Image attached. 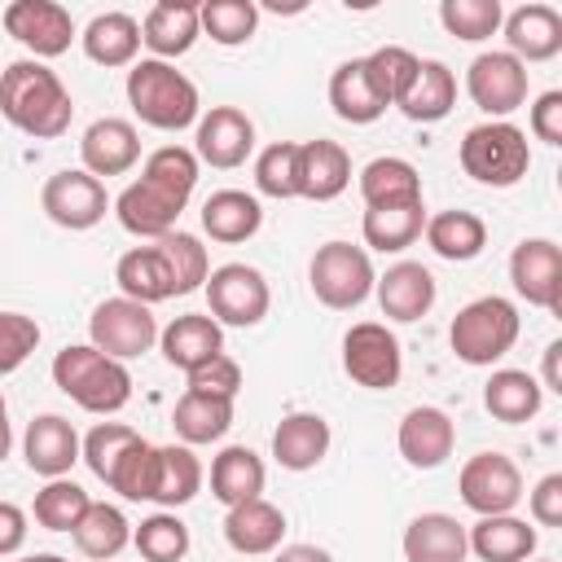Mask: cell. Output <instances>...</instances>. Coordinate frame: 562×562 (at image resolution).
<instances>
[{"instance_id": "cell-56", "label": "cell", "mask_w": 562, "mask_h": 562, "mask_svg": "<svg viewBox=\"0 0 562 562\" xmlns=\"http://www.w3.org/2000/svg\"><path fill=\"white\" fill-rule=\"evenodd\" d=\"M26 544V509L13 501H0V558L18 553Z\"/></svg>"}, {"instance_id": "cell-3", "label": "cell", "mask_w": 562, "mask_h": 562, "mask_svg": "<svg viewBox=\"0 0 562 562\" xmlns=\"http://www.w3.org/2000/svg\"><path fill=\"white\" fill-rule=\"evenodd\" d=\"M127 105L145 127H158V132H180L198 123L193 79L158 57H140L127 66Z\"/></svg>"}, {"instance_id": "cell-25", "label": "cell", "mask_w": 562, "mask_h": 562, "mask_svg": "<svg viewBox=\"0 0 562 562\" xmlns=\"http://www.w3.org/2000/svg\"><path fill=\"white\" fill-rule=\"evenodd\" d=\"M281 536H285V514L255 496V501H241L224 514V540L228 549L246 553V558H259V553H277L281 549Z\"/></svg>"}, {"instance_id": "cell-24", "label": "cell", "mask_w": 562, "mask_h": 562, "mask_svg": "<svg viewBox=\"0 0 562 562\" xmlns=\"http://www.w3.org/2000/svg\"><path fill=\"white\" fill-rule=\"evenodd\" d=\"M351 184V154L338 140H303L299 145V198L307 202H334Z\"/></svg>"}, {"instance_id": "cell-54", "label": "cell", "mask_w": 562, "mask_h": 562, "mask_svg": "<svg viewBox=\"0 0 562 562\" xmlns=\"http://www.w3.org/2000/svg\"><path fill=\"white\" fill-rule=\"evenodd\" d=\"M531 518L540 527H562V474H544L531 492H527Z\"/></svg>"}, {"instance_id": "cell-21", "label": "cell", "mask_w": 562, "mask_h": 562, "mask_svg": "<svg viewBox=\"0 0 562 562\" xmlns=\"http://www.w3.org/2000/svg\"><path fill=\"white\" fill-rule=\"evenodd\" d=\"M79 443L83 439L75 435V426L61 413H40L26 426V435H22V457H26L31 474H40V479H66L70 465L79 461Z\"/></svg>"}, {"instance_id": "cell-59", "label": "cell", "mask_w": 562, "mask_h": 562, "mask_svg": "<svg viewBox=\"0 0 562 562\" xmlns=\"http://www.w3.org/2000/svg\"><path fill=\"white\" fill-rule=\"evenodd\" d=\"M13 448V426H9V408H4V395H0V461L9 457Z\"/></svg>"}, {"instance_id": "cell-48", "label": "cell", "mask_w": 562, "mask_h": 562, "mask_svg": "<svg viewBox=\"0 0 562 562\" xmlns=\"http://www.w3.org/2000/svg\"><path fill=\"white\" fill-rule=\"evenodd\" d=\"M140 180H149V184L176 193L180 202H189L193 198V184H198V154L184 149V145H162V149H154L145 158Z\"/></svg>"}, {"instance_id": "cell-19", "label": "cell", "mask_w": 562, "mask_h": 562, "mask_svg": "<svg viewBox=\"0 0 562 562\" xmlns=\"http://www.w3.org/2000/svg\"><path fill=\"white\" fill-rule=\"evenodd\" d=\"M501 26H505V44H509L505 53H514L522 66L549 61L562 53V13L553 4H540V0L518 4L514 13L501 18Z\"/></svg>"}, {"instance_id": "cell-51", "label": "cell", "mask_w": 562, "mask_h": 562, "mask_svg": "<svg viewBox=\"0 0 562 562\" xmlns=\"http://www.w3.org/2000/svg\"><path fill=\"white\" fill-rule=\"evenodd\" d=\"M110 492H119L123 501H154V443L149 439H136L119 457L110 474Z\"/></svg>"}, {"instance_id": "cell-13", "label": "cell", "mask_w": 562, "mask_h": 562, "mask_svg": "<svg viewBox=\"0 0 562 562\" xmlns=\"http://www.w3.org/2000/svg\"><path fill=\"white\" fill-rule=\"evenodd\" d=\"M465 92L487 119H505L527 105V66L505 48L479 53L465 70Z\"/></svg>"}, {"instance_id": "cell-31", "label": "cell", "mask_w": 562, "mask_h": 562, "mask_svg": "<svg viewBox=\"0 0 562 562\" xmlns=\"http://www.w3.org/2000/svg\"><path fill=\"white\" fill-rule=\"evenodd\" d=\"M114 281H119L123 299H136L145 307L162 303V299H176V281H171V268H167L158 246H132L127 255H119Z\"/></svg>"}, {"instance_id": "cell-29", "label": "cell", "mask_w": 562, "mask_h": 562, "mask_svg": "<svg viewBox=\"0 0 562 562\" xmlns=\"http://www.w3.org/2000/svg\"><path fill=\"white\" fill-rule=\"evenodd\" d=\"M83 53L88 61L97 66H132L136 53H140V22L123 9H110V13H97L88 26H83Z\"/></svg>"}, {"instance_id": "cell-7", "label": "cell", "mask_w": 562, "mask_h": 562, "mask_svg": "<svg viewBox=\"0 0 562 562\" xmlns=\"http://www.w3.org/2000/svg\"><path fill=\"white\" fill-rule=\"evenodd\" d=\"M206 316L224 329V325H237V329H250L268 316L272 307V290L263 281L259 268L250 263H220L211 277H206Z\"/></svg>"}, {"instance_id": "cell-45", "label": "cell", "mask_w": 562, "mask_h": 562, "mask_svg": "<svg viewBox=\"0 0 562 562\" xmlns=\"http://www.w3.org/2000/svg\"><path fill=\"white\" fill-rule=\"evenodd\" d=\"M132 544L145 562H180L189 553V527L171 509H158L140 518V527L132 531Z\"/></svg>"}, {"instance_id": "cell-15", "label": "cell", "mask_w": 562, "mask_h": 562, "mask_svg": "<svg viewBox=\"0 0 562 562\" xmlns=\"http://www.w3.org/2000/svg\"><path fill=\"white\" fill-rule=\"evenodd\" d=\"M193 154H198V162H211L220 171L241 167L255 154V123H250V114L237 110V105H211L206 114H198Z\"/></svg>"}, {"instance_id": "cell-28", "label": "cell", "mask_w": 562, "mask_h": 562, "mask_svg": "<svg viewBox=\"0 0 562 562\" xmlns=\"http://www.w3.org/2000/svg\"><path fill=\"white\" fill-rule=\"evenodd\" d=\"M263 224V206L255 193L246 189H215L206 202H202V228L211 241H224V246H237L246 237H255Z\"/></svg>"}, {"instance_id": "cell-30", "label": "cell", "mask_w": 562, "mask_h": 562, "mask_svg": "<svg viewBox=\"0 0 562 562\" xmlns=\"http://www.w3.org/2000/svg\"><path fill=\"white\" fill-rule=\"evenodd\" d=\"M395 105H400V114L413 119V123H439V119H448L452 105H457V75H452L443 61L426 57V61L417 66L408 92H404Z\"/></svg>"}, {"instance_id": "cell-36", "label": "cell", "mask_w": 562, "mask_h": 562, "mask_svg": "<svg viewBox=\"0 0 562 562\" xmlns=\"http://www.w3.org/2000/svg\"><path fill=\"white\" fill-rule=\"evenodd\" d=\"M202 492V461L189 443H162L154 448V505L176 509L189 505Z\"/></svg>"}, {"instance_id": "cell-22", "label": "cell", "mask_w": 562, "mask_h": 562, "mask_svg": "<svg viewBox=\"0 0 562 562\" xmlns=\"http://www.w3.org/2000/svg\"><path fill=\"white\" fill-rule=\"evenodd\" d=\"M158 347H162V360L171 369L193 373V369H202L206 360H215L224 351V329L206 312H184L167 329H158Z\"/></svg>"}, {"instance_id": "cell-17", "label": "cell", "mask_w": 562, "mask_h": 562, "mask_svg": "<svg viewBox=\"0 0 562 562\" xmlns=\"http://www.w3.org/2000/svg\"><path fill=\"white\" fill-rule=\"evenodd\" d=\"M79 158H83V171L88 176H127L136 162H140V132L127 123V119H97L88 123L83 140H79Z\"/></svg>"}, {"instance_id": "cell-40", "label": "cell", "mask_w": 562, "mask_h": 562, "mask_svg": "<svg viewBox=\"0 0 562 562\" xmlns=\"http://www.w3.org/2000/svg\"><path fill=\"white\" fill-rule=\"evenodd\" d=\"M171 426L180 435V443H215L228 435L233 426V400H215V395H198V391H184L176 400V413H171Z\"/></svg>"}, {"instance_id": "cell-50", "label": "cell", "mask_w": 562, "mask_h": 562, "mask_svg": "<svg viewBox=\"0 0 562 562\" xmlns=\"http://www.w3.org/2000/svg\"><path fill=\"white\" fill-rule=\"evenodd\" d=\"M136 439H140V435H136L132 426H123V422H97V426L83 435V443H79V461H88V470H92L101 483H110L119 457H123Z\"/></svg>"}, {"instance_id": "cell-49", "label": "cell", "mask_w": 562, "mask_h": 562, "mask_svg": "<svg viewBox=\"0 0 562 562\" xmlns=\"http://www.w3.org/2000/svg\"><path fill=\"white\" fill-rule=\"evenodd\" d=\"M501 18H505L501 0H443L439 4L443 31L457 35V40H465V44H479V40L496 35L501 31Z\"/></svg>"}, {"instance_id": "cell-34", "label": "cell", "mask_w": 562, "mask_h": 562, "mask_svg": "<svg viewBox=\"0 0 562 562\" xmlns=\"http://www.w3.org/2000/svg\"><path fill=\"white\" fill-rule=\"evenodd\" d=\"M329 105H334V114L342 123H356V127H364V123H373V119L386 114V101L369 83L364 57H351V61L334 66V75H329Z\"/></svg>"}, {"instance_id": "cell-9", "label": "cell", "mask_w": 562, "mask_h": 562, "mask_svg": "<svg viewBox=\"0 0 562 562\" xmlns=\"http://www.w3.org/2000/svg\"><path fill=\"white\" fill-rule=\"evenodd\" d=\"M342 369L356 386L369 391H391L404 373V351L400 338L382 321H356L342 334Z\"/></svg>"}, {"instance_id": "cell-47", "label": "cell", "mask_w": 562, "mask_h": 562, "mask_svg": "<svg viewBox=\"0 0 562 562\" xmlns=\"http://www.w3.org/2000/svg\"><path fill=\"white\" fill-rule=\"evenodd\" d=\"M255 189L263 198H299V145L294 140H272L255 158Z\"/></svg>"}, {"instance_id": "cell-43", "label": "cell", "mask_w": 562, "mask_h": 562, "mask_svg": "<svg viewBox=\"0 0 562 562\" xmlns=\"http://www.w3.org/2000/svg\"><path fill=\"white\" fill-rule=\"evenodd\" d=\"M92 496L75 483V479H48L40 492H35V522L48 527V531H75L79 518L88 514Z\"/></svg>"}, {"instance_id": "cell-46", "label": "cell", "mask_w": 562, "mask_h": 562, "mask_svg": "<svg viewBox=\"0 0 562 562\" xmlns=\"http://www.w3.org/2000/svg\"><path fill=\"white\" fill-rule=\"evenodd\" d=\"M417 66H422V57H417V53H408L404 44H382V48H373V53L364 57L369 83L378 88V97H382L386 105H395V101L408 92V83H413Z\"/></svg>"}, {"instance_id": "cell-61", "label": "cell", "mask_w": 562, "mask_h": 562, "mask_svg": "<svg viewBox=\"0 0 562 562\" xmlns=\"http://www.w3.org/2000/svg\"><path fill=\"white\" fill-rule=\"evenodd\" d=\"M527 562H553V558H527Z\"/></svg>"}, {"instance_id": "cell-5", "label": "cell", "mask_w": 562, "mask_h": 562, "mask_svg": "<svg viewBox=\"0 0 562 562\" xmlns=\"http://www.w3.org/2000/svg\"><path fill=\"white\" fill-rule=\"evenodd\" d=\"M527 167H531L527 132L514 127L509 119H487L461 136V171L479 184L509 189L527 176Z\"/></svg>"}, {"instance_id": "cell-52", "label": "cell", "mask_w": 562, "mask_h": 562, "mask_svg": "<svg viewBox=\"0 0 562 562\" xmlns=\"http://www.w3.org/2000/svg\"><path fill=\"white\" fill-rule=\"evenodd\" d=\"M35 347H40V325H35V316L0 312V378L13 373V369H22Z\"/></svg>"}, {"instance_id": "cell-20", "label": "cell", "mask_w": 562, "mask_h": 562, "mask_svg": "<svg viewBox=\"0 0 562 562\" xmlns=\"http://www.w3.org/2000/svg\"><path fill=\"white\" fill-rule=\"evenodd\" d=\"M184 206H189V202H180L176 193H167V189H158V184H149V180H132V184L114 198L119 224H123L132 237H149V241L167 237V233L176 228V220H180Z\"/></svg>"}, {"instance_id": "cell-4", "label": "cell", "mask_w": 562, "mask_h": 562, "mask_svg": "<svg viewBox=\"0 0 562 562\" xmlns=\"http://www.w3.org/2000/svg\"><path fill=\"white\" fill-rule=\"evenodd\" d=\"M518 329H522L518 307H514L509 299H501V294H483V299L465 303V307L452 316L448 342H452L457 360H465V364H474V369H487V364H496L501 356H509V347L518 342Z\"/></svg>"}, {"instance_id": "cell-16", "label": "cell", "mask_w": 562, "mask_h": 562, "mask_svg": "<svg viewBox=\"0 0 562 562\" xmlns=\"http://www.w3.org/2000/svg\"><path fill=\"white\" fill-rule=\"evenodd\" d=\"M400 457L413 465V470H439L448 457H452V443H457V426L443 408L435 404H417L404 413L400 422Z\"/></svg>"}, {"instance_id": "cell-26", "label": "cell", "mask_w": 562, "mask_h": 562, "mask_svg": "<svg viewBox=\"0 0 562 562\" xmlns=\"http://www.w3.org/2000/svg\"><path fill=\"white\" fill-rule=\"evenodd\" d=\"M202 26H198V4L189 0H158L145 22H140V44L158 57V61H171V57H184L193 44H198Z\"/></svg>"}, {"instance_id": "cell-23", "label": "cell", "mask_w": 562, "mask_h": 562, "mask_svg": "<svg viewBox=\"0 0 562 562\" xmlns=\"http://www.w3.org/2000/svg\"><path fill=\"white\" fill-rule=\"evenodd\" d=\"M329 439L334 435H329V422L321 413H285L272 430V461L281 470H294V474L316 470L329 452Z\"/></svg>"}, {"instance_id": "cell-53", "label": "cell", "mask_w": 562, "mask_h": 562, "mask_svg": "<svg viewBox=\"0 0 562 562\" xmlns=\"http://www.w3.org/2000/svg\"><path fill=\"white\" fill-rule=\"evenodd\" d=\"M184 378H189V391L215 395V400H237V391H241V364L233 356H224V351L215 360H206L202 369L184 373Z\"/></svg>"}, {"instance_id": "cell-32", "label": "cell", "mask_w": 562, "mask_h": 562, "mask_svg": "<svg viewBox=\"0 0 562 562\" xmlns=\"http://www.w3.org/2000/svg\"><path fill=\"white\" fill-rule=\"evenodd\" d=\"M465 527L452 514H417L404 527V558L408 562H465Z\"/></svg>"}, {"instance_id": "cell-58", "label": "cell", "mask_w": 562, "mask_h": 562, "mask_svg": "<svg viewBox=\"0 0 562 562\" xmlns=\"http://www.w3.org/2000/svg\"><path fill=\"white\" fill-rule=\"evenodd\" d=\"M558 360H562V342H549V347H544V364H540L544 391H562V369H558Z\"/></svg>"}, {"instance_id": "cell-38", "label": "cell", "mask_w": 562, "mask_h": 562, "mask_svg": "<svg viewBox=\"0 0 562 562\" xmlns=\"http://www.w3.org/2000/svg\"><path fill=\"white\" fill-rule=\"evenodd\" d=\"M360 198L364 206H408L422 202V176L408 158H373L360 171Z\"/></svg>"}, {"instance_id": "cell-12", "label": "cell", "mask_w": 562, "mask_h": 562, "mask_svg": "<svg viewBox=\"0 0 562 562\" xmlns=\"http://www.w3.org/2000/svg\"><path fill=\"white\" fill-rule=\"evenodd\" d=\"M0 22L35 61L61 57L70 48V40H75V18L57 0H13V4H4Z\"/></svg>"}, {"instance_id": "cell-42", "label": "cell", "mask_w": 562, "mask_h": 562, "mask_svg": "<svg viewBox=\"0 0 562 562\" xmlns=\"http://www.w3.org/2000/svg\"><path fill=\"white\" fill-rule=\"evenodd\" d=\"M198 26L224 48H237L255 35L259 26V4L255 0H206L198 4Z\"/></svg>"}, {"instance_id": "cell-41", "label": "cell", "mask_w": 562, "mask_h": 562, "mask_svg": "<svg viewBox=\"0 0 562 562\" xmlns=\"http://www.w3.org/2000/svg\"><path fill=\"white\" fill-rule=\"evenodd\" d=\"M70 536H75V544H79V553H83V558L110 562V558H119V553L132 544V522L123 518V509H119V505L92 501V505H88V514L79 518V527H75Z\"/></svg>"}, {"instance_id": "cell-33", "label": "cell", "mask_w": 562, "mask_h": 562, "mask_svg": "<svg viewBox=\"0 0 562 562\" xmlns=\"http://www.w3.org/2000/svg\"><path fill=\"white\" fill-rule=\"evenodd\" d=\"M540 404H544V386L527 369H496L483 386V408L505 426L531 422L540 413Z\"/></svg>"}, {"instance_id": "cell-8", "label": "cell", "mask_w": 562, "mask_h": 562, "mask_svg": "<svg viewBox=\"0 0 562 562\" xmlns=\"http://www.w3.org/2000/svg\"><path fill=\"white\" fill-rule=\"evenodd\" d=\"M88 338L110 360H136L158 342V321H154V312L145 303L119 294V299H105V303L92 307Z\"/></svg>"}, {"instance_id": "cell-1", "label": "cell", "mask_w": 562, "mask_h": 562, "mask_svg": "<svg viewBox=\"0 0 562 562\" xmlns=\"http://www.w3.org/2000/svg\"><path fill=\"white\" fill-rule=\"evenodd\" d=\"M0 114L35 140H57L75 119V101L57 70L35 57H18L0 70Z\"/></svg>"}, {"instance_id": "cell-11", "label": "cell", "mask_w": 562, "mask_h": 562, "mask_svg": "<svg viewBox=\"0 0 562 562\" xmlns=\"http://www.w3.org/2000/svg\"><path fill=\"white\" fill-rule=\"evenodd\" d=\"M457 492L479 518L514 514L522 501V474L505 452H474L457 474Z\"/></svg>"}, {"instance_id": "cell-2", "label": "cell", "mask_w": 562, "mask_h": 562, "mask_svg": "<svg viewBox=\"0 0 562 562\" xmlns=\"http://www.w3.org/2000/svg\"><path fill=\"white\" fill-rule=\"evenodd\" d=\"M53 382L61 395H70L83 413L110 417L132 400V373L123 360H110L92 342H70L53 356Z\"/></svg>"}, {"instance_id": "cell-55", "label": "cell", "mask_w": 562, "mask_h": 562, "mask_svg": "<svg viewBox=\"0 0 562 562\" xmlns=\"http://www.w3.org/2000/svg\"><path fill=\"white\" fill-rule=\"evenodd\" d=\"M531 132L544 145H562V92L558 88H549V92L536 97V105H531Z\"/></svg>"}, {"instance_id": "cell-27", "label": "cell", "mask_w": 562, "mask_h": 562, "mask_svg": "<svg viewBox=\"0 0 562 562\" xmlns=\"http://www.w3.org/2000/svg\"><path fill=\"white\" fill-rule=\"evenodd\" d=\"M465 544L479 562H527L536 553L540 536H536V527H527L514 514H492L465 531Z\"/></svg>"}, {"instance_id": "cell-18", "label": "cell", "mask_w": 562, "mask_h": 562, "mask_svg": "<svg viewBox=\"0 0 562 562\" xmlns=\"http://www.w3.org/2000/svg\"><path fill=\"white\" fill-rule=\"evenodd\" d=\"M373 294H378V303H382V316L408 325V321H422V316L435 307L439 285H435V277H430L426 263L400 259V263H391V268L373 281Z\"/></svg>"}, {"instance_id": "cell-57", "label": "cell", "mask_w": 562, "mask_h": 562, "mask_svg": "<svg viewBox=\"0 0 562 562\" xmlns=\"http://www.w3.org/2000/svg\"><path fill=\"white\" fill-rule=\"evenodd\" d=\"M272 562H334V553L321 544H281Z\"/></svg>"}, {"instance_id": "cell-60", "label": "cell", "mask_w": 562, "mask_h": 562, "mask_svg": "<svg viewBox=\"0 0 562 562\" xmlns=\"http://www.w3.org/2000/svg\"><path fill=\"white\" fill-rule=\"evenodd\" d=\"M18 562H70V558H61V553H31V558H18Z\"/></svg>"}, {"instance_id": "cell-14", "label": "cell", "mask_w": 562, "mask_h": 562, "mask_svg": "<svg viewBox=\"0 0 562 562\" xmlns=\"http://www.w3.org/2000/svg\"><path fill=\"white\" fill-rule=\"evenodd\" d=\"M514 290L544 312H562V250L549 237H522L509 255Z\"/></svg>"}, {"instance_id": "cell-39", "label": "cell", "mask_w": 562, "mask_h": 562, "mask_svg": "<svg viewBox=\"0 0 562 562\" xmlns=\"http://www.w3.org/2000/svg\"><path fill=\"white\" fill-rule=\"evenodd\" d=\"M426 228V206L422 202H408V206H364V220H360V233H364V246L382 250V255H400L408 250Z\"/></svg>"}, {"instance_id": "cell-44", "label": "cell", "mask_w": 562, "mask_h": 562, "mask_svg": "<svg viewBox=\"0 0 562 562\" xmlns=\"http://www.w3.org/2000/svg\"><path fill=\"white\" fill-rule=\"evenodd\" d=\"M154 246L162 250V259H167V268H171L176 294H193L198 285H206V277H211V259H206V246H202L193 233L171 228V233L158 237Z\"/></svg>"}, {"instance_id": "cell-35", "label": "cell", "mask_w": 562, "mask_h": 562, "mask_svg": "<svg viewBox=\"0 0 562 562\" xmlns=\"http://www.w3.org/2000/svg\"><path fill=\"white\" fill-rule=\"evenodd\" d=\"M263 492V461L255 448L246 443H228L220 448V457L211 461V496L220 505H241V501H255Z\"/></svg>"}, {"instance_id": "cell-6", "label": "cell", "mask_w": 562, "mask_h": 562, "mask_svg": "<svg viewBox=\"0 0 562 562\" xmlns=\"http://www.w3.org/2000/svg\"><path fill=\"white\" fill-rule=\"evenodd\" d=\"M307 281H312V294L334 307V312H351L360 307L369 294H373V259L364 246H351V241H325L316 246L312 263H307Z\"/></svg>"}, {"instance_id": "cell-37", "label": "cell", "mask_w": 562, "mask_h": 562, "mask_svg": "<svg viewBox=\"0 0 562 562\" xmlns=\"http://www.w3.org/2000/svg\"><path fill=\"white\" fill-rule=\"evenodd\" d=\"M426 246L448 263H470L487 246V224L474 211H439L426 220Z\"/></svg>"}, {"instance_id": "cell-10", "label": "cell", "mask_w": 562, "mask_h": 562, "mask_svg": "<svg viewBox=\"0 0 562 562\" xmlns=\"http://www.w3.org/2000/svg\"><path fill=\"white\" fill-rule=\"evenodd\" d=\"M40 206L44 215L57 224V228H70V233H83V228H97L110 211V193L97 176H88L83 167H66V171H53L40 189Z\"/></svg>"}]
</instances>
